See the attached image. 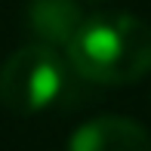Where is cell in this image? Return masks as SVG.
I'll use <instances>...</instances> for the list:
<instances>
[{"label":"cell","instance_id":"cell-1","mask_svg":"<svg viewBox=\"0 0 151 151\" xmlns=\"http://www.w3.org/2000/svg\"><path fill=\"white\" fill-rule=\"evenodd\" d=\"M68 65L90 83H136L151 71V28L129 12H96L71 37Z\"/></svg>","mask_w":151,"mask_h":151},{"label":"cell","instance_id":"cell-2","mask_svg":"<svg viewBox=\"0 0 151 151\" xmlns=\"http://www.w3.org/2000/svg\"><path fill=\"white\" fill-rule=\"evenodd\" d=\"M68 86V65L56 46L28 43L0 68V102L16 114H40Z\"/></svg>","mask_w":151,"mask_h":151},{"label":"cell","instance_id":"cell-3","mask_svg":"<svg viewBox=\"0 0 151 151\" xmlns=\"http://www.w3.org/2000/svg\"><path fill=\"white\" fill-rule=\"evenodd\" d=\"M68 151H151V136L129 117L105 114L74 129Z\"/></svg>","mask_w":151,"mask_h":151},{"label":"cell","instance_id":"cell-4","mask_svg":"<svg viewBox=\"0 0 151 151\" xmlns=\"http://www.w3.org/2000/svg\"><path fill=\"white\" fill-rule=\"evenodd\" d=\"M83 25V9L77 0H31L28 3V28L37 43L68 46L77 28Z\"/></svg>","mask_w":151,"mask_h":151},{"label":"cell","instance_id":"cell-5","mask_svg":"<svg viewBox=\"0 0 151 151\" xmlns=\"http://www.w3.org/2000/svg\"><path fill=\"white\" fill-rule=\"evenodd\" d=\"M93 3H96V0H93Z\"/></svg>","mask_w":151,"mask_h":151}]
</instances>
